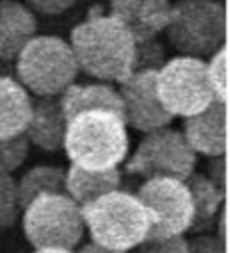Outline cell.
<instances>
[{
	"mask_svg": "<svg viewBox=\"0 0 230 253\" xmlns=\"http://www.w3.org/2000/svg\"><path fill=\"white\" fill-rule=\"evenodd\" d=\"M70 48L78 70L96 80L122 84L134 72L136 42L132 34L116 16L100 14L98 8L72 28Z\"/></svg>",
	"mask_w": 230,
	"mask_h": 253,
	"instance_id": "1",
	"label": "cell"
},
{
	"mask_svg": "<svg viewBox=\"0 0 230 253\" xmlns=\"http://www.w3.org/2000/svg\"><path fill=\"white\" fill-rule=\"evenodd\" d=\"M124 118L108 110H86L66 122L64 150L72 164L84 169L118 168L128 156Z\"/></svg>",
	"mask_w": 230,
	"mask_h": 253,
	"instance_id": "2",
	"label": "cell"
},
{
	"mask_svg": "<svg viewBox=\"0 0 230 253\" xmlns=\"http://www.w3.org/2000/svg\"><path fill=\"white\" fill-rule=\"evenodd\" d=\"M82 219L92 243L114 251L136 249L150 227L148 211L140 200L118 189L82 206Z\"/></svg>",
	"mask_w": 230,
	"mask_h": 253,
	"instance_id": "3",
	"label": "cell"
},
{
	"mask_svg": "<svg viewBox=\"0 0 230 253\" xmlns=\"http://www.w3.org/2000/svg\"><path fill=\"white\" fill-rule=\"evenodd\" d=\"M20 84L34 96H60L78 76L68 42L58 36H34L16 56Z\"/></svg>",
	"mask_w": 230,
	"mask_h": 253,
	"instance_id": "4",
	"label": "cell"
},
{
	"mask_svg": "<svg viewBox=\"0 0 230 253\" xmlns=\"http://www.w3.org/2000/svg\"><path fill=\"white\" fill-rule=\"evenodd\" d=\"M22 229L34 249H74L84 235L82 208L66 194H40L22 215Z\"/></svg>",
	"mask_w": 230,
	"mask_h": 253,
	"instance_id": "5",
	"label": "cell"
},
{
	"mask_svg": "<svg viewBox=\"0 0 230 253\" xmlns=\"http://www.w3.org/2000/svg\"><path fill=\"white\" fill-rule=\"evenodd\" d=\"M168 42L184 56H212L226 38V12L214 0H178L172 4Z\"/></svg>",
	"mask_w": 230,
	"mask_h": 253,
	"instance_id": "6",
	"label": "cell"
},
{
	"mask_svg": "<svg viewBox=\"0 0 230 253\" xmlns=\"http://www.w3.org/2000/svg\"><path fill=\"white\" fill-rule=\"evenodd\" d=\"M156 94L162 108L172 116H194L206 110L216 98L208 82L202 58L178 56L156 70Z\"/></svg>",
	"mask_w": 230,
	"mask_h": 253,
	"instance_id": "7",
	"label": "cell"
},
{
	"mask_svg": "<svg viewBox=\"0 0 230 253\" xmlns=\"http://www.w3.org/2000/svg\"><path fill=\"white\" fill-rule=\"evenodd\" d=\"M136 198L150 217L146 239L184 235V231L190 229L194 208L184 181L172 177H150L138 187Z\"/></svg>",
	"mask_w": 230,
	"mask_h": 253,
	"instance_id": "8",
	"label": "cell"
},
{
	"mask_svg": "<svg viewBox=\"0 0 230 253\" xmlns=\"http://www.w3.org/2000/svg\"><path fill=\"white\" fill-rule=\"evenodd\" d=\"M196 166V154L188 146L182 132L172 128H160L148 132L138 144L134 156L126 164V171L150 177H172L184 181Z\"/></svg>",
	"mask_w": 230,
	"mask_h": 253,
	"instance_id": "9",
	"label": "cell"
},
{
	"mask_svg": "<svg viewBox=\"0 0 230 253\" xmlns=\"http://www.w3.org/2000/svg\"><path fill=\"white\" fill-rule=\"evenodd\" d=\"M120 98L124 104V122L138 132H154L166 128L172 122L156 94V70L132 72L128 80L120 84Z\"/></svg>",
	"mask_w": 230,
	"mask_h": 253,
	"instance_id": "10",
	"label": "cell"
},
{
	"mask_svg": "<svg viewBox=\"0 0 230 253\" xmlns=\"http://www.w3.org/2000/svg\"><path fill=\"white\" fill-rule=\"evenodd\" d=\"M170 10V0H112L110 2V14L128 28L136 44L154 40L168 26Z\"/></svg>",
	"mask_w": 230,
	"mask_h": 253,
	"instance_id": "11",
	"label": "cell"
},
{
	"mask_svg": "<svg viewBox=\"0 0 230 253\" xmlns=\"http://www.w3.org/2000/svg\"><path fill=\"white\" fill-rule=\"evenodd\" d=\"M184 138L194 154L208 158L224 156L228 144L226 132V104L214 100L206 110L188 116L184 122Z\"/></svg>",
	"mask_w": 230,
	"mask_h": 253,
	"instance_id": "12",
	"label": "cell"
},
{
	"mask_svg": "<svg viewBox=\"0 0 230 253\" xmlns=\"http://www.w3.org/2000/svg\"><path fill=\"white\" fill-rule=\"evenodd\" d=\"M66 118L60 108V96H38L32 102V116L24 136L44 152H58L64 146Z\"/></svg>",
	"mask_w": 230,
	"mask_h": 253,
	"instance_id": "13",
	"label": "cell"
},
{
	"mask_svg": "<svg viewBox=\"0 0 230 253\" xmlns=\"http://www.w3.org/2000/svg\"><path fill=\"white\" fill-rule=\"evenodd\" d=\"M36 36L34 12L16 0H0V60H16L20 50Z\"/></svg>",
	"mask_w": 230,
	"mask_h": 253,
	"instance_id": "14",
	"label": "cell"
},
{
	"mask_svg": "<svg viewBox=\"0 0 230 253\" xmlns=\"http://www.w3.org/2000/svg\"><path fill=\"white\" fill-rule=\"evenodd\" d=\"M120 181H122V173L118 168L92 171L72 164L64 175V194L70 196L82 208L94 202L96 198L118 189Z\"/></svg>",
	"mask_w": 230,
	"mask_h": 253,
	"instance_id": "15",
	"label": "cell"
},
{
	"mask_svg": "<svg viewBox=\"0 0 230 253\" xmlns=\"http://www.w3.org/2000/svg\"><path fill=\"white\" fill-rule=\"evenodd\" d=\"M60 108L66 122L86 110H108L124 118L122 98L108 84H70L60 94Z\"/></svg>",
	"mask_w": 230,
	"mask_h": 253,
	"instance_id": "16",
	"label": "cell"
},
{
	"mask_svg": "<svg viewBox=\"0 0 230 253\" xmlns=\"http://www.w3.org/2000/svg\"><path fill=\"white\" fill-rule=\"evenodd\" d=\"M32 116V100L26 88L8 76H0V140L26 132Z\"/></svg>",
	"mask_w": 230,
	"mask_h": 253,
	"instance_id": "17",
	"label": "cell"
},
{
	"mask_svg": "<svg viewBox=\"0 0 230 253\" xmlns=\"http://www.w3.org/2000/svg\"><path fill=\"white\" fill-rule=\"evenodd\" d=\"M184 183L190 192L192 208H194V217L188 231H196V233L204 231L214 223L220 204L224 200V192L220 187H216L206 175L194 173V171L184 179Z\"/></svg>",
	"mask_w": 230,
	"mask_h": 253,
	"instance_id": "18",
	"label": "cell"
},
{
	"mask_svg": "<svg viewBox=\"0 0 230 253\" xmlns=\"http://www.w3.org/2000/svg\"><path fill=\"white\" fill-rule=\"evenodd\" d=\"M66 171L56 166H36L28 169L16 183L18 208L24 210L40 194H64Z\"/></svg>",
	"mask_w": 230,
	"mask_h": 253,
	"instance_id": "19",
	"label": "cell"
},
{
	"mask_svg": "<svg viewBox=\"0 0 230 253\" xmlns=\"http://www.w3.org/2000/svg\"><path fill=\"white\" fill-rule=\"evenodd\" d=\"M206 74L214 98L218 102H228V46L222 44L206 64Z\"/></svg>",
	"mask_w": 230,
	"mask_h": 253,
	"instance_id": "20",
	"label": "cell"
},
{
	"mask_svg": "<svg viewBox=\"0 0 230 253\" xmlns=\"http://www.w3.org/2000/svg\"><path fill=\"white\" fill-rule=\"evenodd\" d=\"M20 215L16 181L10 173H0V229H8Z\"/></svg>",
	"mask_w": 230,
	"mask_h": 253,
	"instance_id": "21",
	"label": "cell"
},
{
	"mask_svg": "<svg viewBox=\"0 0 230 253\" xmlns=\"http://www.w3.org/2000/svg\"><path fill=\"white\" fill-rule=\"evenodd\" d=\"M30 142L24 134L8 140H0V173L16 171L28 158Z\"/></svg>",
	"mask_w": 230,
	"mask_h": 253,
	"instance_id": "22",
	"label": "cell"
},
{
	"mask_svg": "<svg viewBox=\"0 0 230 253\" xmlns=\"http://www.w3.org/2000/svg\"><path fill=\"white\" fill-rule=\"evenodd\" d=\"M164 64V50L158 42L146 40L136 44V54H134V72L140 70H158Z\"/></svg>",
	"mask_w": 230,
	"mask_h": 253,
	"instance_id": "23",
	"label": "cell"
},
{
	"mask_svg": "<svg viewBox=\"0 0 230 253\" xmlns=\"http://www.w3.org/2000/svg\"><path fill=\"white\" fill-rule=\"evenodd\" d=\"M138 247L140 253H186L188 241L184 235H174L166 239H146Z\"/></svg>",
	"mask_w": 230,
	"mask_h": 253,
	"instance_id": "24",
	"label": "cell"
},
{
	"mask_svg": "<svg viewBox=\"0 0 230 253\" xmlns=\"http://www.w3.org/2000/svg\"><path fill=\"white\" fill-rule=\"evenodd\" d=\"M26 6L42 16H60L74 6V0H26Z\"/></svg>",
	"mask_w": 230,
	"mask_h": 253,
	"instance_id": "25",
	"label": "cell"
},
{
	"mask_svg": "<svg viewBox=\"0 0 230 253\" xmlns=\"http://www.w3.org/2000/svg\"><path fill=\"white\" fill-rule=\"evenodd\" d=\"M186 253H224V247H222L220 239H216L212 235H198L188 241Z\"/></svg>",
	"mask_w": 230,
	"mask_h": 253,
	"instance_id": "26",
	"label": "cell"
},
{
	"mask_svg": "<svg viewBox=\"0 0 230 253\" xmlns=\"http://www.w3.org/2000/svg\"><path fill=\"white\" fill-rule=\"evenodd\" d=\"M216 187H220L224 192V181H226V164H224V158L218 156V158H212L210 166H208V175H206Z\"/></svg>",
	"mask_w": 230,
	"mask_h": 253,
	"instance_id": "27",
	"label": "cell"
},
{
	"mask_svg": "<svg viewBox=\"0 0 230 253\" xmlns=\"http://www.w3.org/2000/svg\"><path fill=\"white\" fill-rule=\"evenodd\" d=\"M78 253H128V251H114V249L100 247V245H96V243H86Z\"/></svg>",
	"mask_w": 230,
	"mask_h": 253,
	"instance_id": "28",
	"label": "cell"
},
{
	"mask_svg": "<svg viewBox=\"0 0 230 253\" xmlns=\"http://www.w3.org/2000/svg\"><path fill=\"white\" fill-rule=\"evenodd\" d=\"M34 253H74L72 249H36Z\"/></svg>",
	"mask_w": 230,
	"mask_h": 253,
	"instance_id": "29",
	"label": "cell"
}]
</instances>
